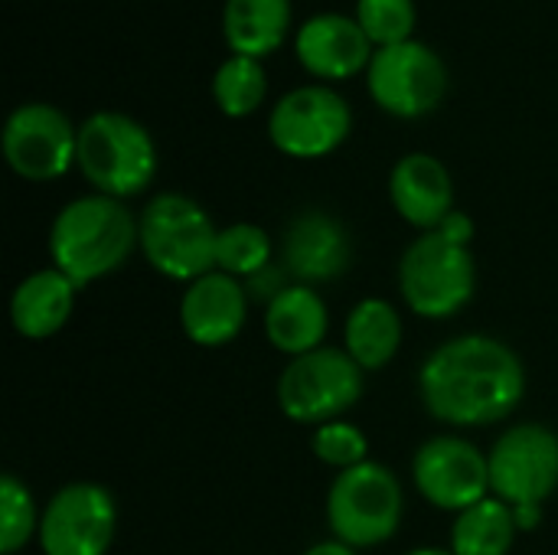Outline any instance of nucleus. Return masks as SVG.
Here are the masks:
<instances>
[{"mask_svg": "<svg viewBox=\"0 0 558 555\" xmlns=\"http://www.w3.org/2000/svg\"><path fill=\"white\" fill-rule=\"evenodd\" d=\"M350 128V101L337 88L317 82L291 88L268 114V134L288 157H324L347 141Z\"/></svg>", "mask_w": 558, "mask_h": 555, "instance_id": "1a4fd4ad", "label": "nucleus"}, {"mask_svg": "<svg viewBox=\"0 0 558 555\" xmlns=\"http://www.w3.org/2000/svg\"><path fill=\"white\" fill-rule=\"evenodd\" d=\"M311 448H314V455H317L324 464H330V468H337V471H350V468L369 461V458H366V455H369V442H366V435H363L356 425H350V422H327V425H317Z\"/></svg>", "mask_w": 558, "mask_h": 555, "instance_id": "bb28decb", "label": "nucleus"}, {"mask_svg": "<svg viewBox=\"0 0 558 555\" xmlns=\"http://www.w3.org/2000/svg\"><path fill=\"white\" fill-rule=\"evenodd\" d=\"M441 239H448V242H454V245H471V239H474V219L468 216V213H461V209H451L445 219H441V226L435 229Z\"/></svg>", "mask_w": 558, "mask_h": 555, "instance_id": "c85d7f7f", "label": "nucleus"}, {"mask_svg": "<svg viewBox=\"0 0 558 555\" xmlns=\"http://www.w3.org/2000/svg\"><path fill=\"white\" fill-rule=\"evenodd\" d=\"M412 474H415L418 494L438 510L464 514L474 504L490 497L487 455H481L464 438L441 435V438L425 442L415 455Z\"/></svg>", "mask_w": 558, "mask_h": 555, "instance_id": "ddd939ff", "label": "nucleus"}, {"mask_svg": "<svg viewBox=\"0 0 558 555\" xmlns=\"http://www.w3.org/2000/svg\"><path fill=\"white\" fill-rule=\"evenodd\" d=\"M118 527L114 500L98 484L62 487L39 517V546L46 555H105Z\"/></svg>", "mask_w": 558, "mask_h": 555, "instance_id": "f8f14e48", "label": "nucleus"}, {"mask_svg": "<svg viewBox=\"0 0 558 555\" xmlns=\"http://www.w3.org/2000/svg\"><path fill=\"white\" fill-rule=\"evenodd\" d=\"M291 26V0H226L222 33L232 52L265 56Z\"/></svg>", "mask_w": 558, "mask_h": 555, "instance_id": "412c9836", "label": "nucleus"}, {"mask_svg": "<svg viewBox=\"0 0 558 555\" xmlns=\"http://www.w3.org/2000/svg\"><path fill=\"white\" fill-rule=\"evenodd\" d=\"M353 262V242L340 219L324 209H307L291 219L281 242V268L298 285H327L347 275Z\"/></svg>", "mask_w": 558, "mask_h": 555, "instance_id": "4468645a", "label": "nucleus"}, {"mask_svg": "<svg viewBox=\"0 0 558 555\" xmlns=\"http://www.w3.org/2000/svg\"><path fill=\"white\" fill-rule=\"evenodd\" d=\"M294 49L298 59L324 79H347L369 65L373 59V39L366 36L363 23L356 13H337V10H320L307 16L298 33H294Z\"/></svg>", "mask_w": 558, "mask_h": 555, "instance_id": "dca6fc26", "label": "nucleus"}, {"mask_svg": "<svg viewBox=\"0 0 558 555\" xmlns=\"http://www.w3.org/2000/svg\"><path fill=\"white\" fill-rule=\"evenodd\" d=\"M134 245H141L137 219L121 200L105 193L65 203L49 229L52 265L72 278L78 291L118 272L131 258Z\"/></svg>", "mask_w": 558, "mask_h": 555, "instance_id": "f03ea898", "label": "nucleus"}, {"mask_svg": "<svg viewBox=\"0 0 558 555\" xmlns=\"http://www.w3.org/2000/svg\"><path fill=\"white\" fill-rule=\"evenodd\" d=\"M405 555H454L451 550L445 553V550H435V546H425V550H412V553H405Z\"/></svg>", "mask_w": 558, "mask_h": 555, "instance_id": "2f4dec72", "label": "nucleus"}, {"mask_svg": "<svg viewBox=\"0 0 558 555\" xmlns=\"http://www.w3.org/2000/svg\"><path fill=\"white\" fill-rule=\"evenodd\" d=\"M248 317V291L239 278L226 272H209L183 291L180 324L183 334L199 347H226L232 343Z\"/></svg>", "mask_w": 558, "mask_h": 555, "instance_id": "2eb2a0df", "label": "nucleus"}, {"mask_svg": "<svg viewBox=\"0 0 558 555\" xmlns=\"http://www.w3.org/2000/svg\"><path fill=\"white\" fill-rule=\"evenodd\" d=\"M271 239L265 229L252 226V222H235L219 229V242H216V268L248 281L252 275L265 272L271 265Z\"/></svg>", "mask_w": 558, "mask_h": 555, "instance_id": "b1692460", "label": "nucleus"}, {"mask_svg": "<svg viewBox=\"0 0 558 555\" xmlns=\"http://www.w3.org/2000/svg\"><path fill=\"white\" fill-rule=\"evenodd\" d=\"M356 20L373 43H402L415 26V0H356Z\"/></svg>", "mask_w": 558, "mask_h": 555, "instance_id": "a878e982", "label": "nucleus"}, {"mask_svg": "<svg viewBox=\"0 0 558 555\" xmlns=\"http://www.w3.org/2000/svg\"><path fill=\"white\" fill-rule=\"evenodd\" d=\"M327 523L333 540L350 550L383 546L402 523V487L379 461L340 471L327 494Z\"/></svg>", "mask_w": 558, "mask_h": 555, "instance_id": "39448f33", "label": "nucleus"}, {"mask_svg": "<svg viewBox=\"0 0 558 555\" xmlns=\"http://www.w3.org/2000/svg\"><path fill=\"white\" fill-rule=\"evenodd\" d=\"M474 285L477 268L471 249L454 245L438 232L415 239L399 262V291L405 304L428 321L458 314L474 298Z\"/></svg>", "mask_w": 558, "mask_h": 555, "instance_id": "423d86ee", "label": "nucleus"}, {"mask_svg": "<svg viewBox=\"0 0 558 555\" xmlns=\"http://www.w3.org/2000/svg\"><path fill=\"white\" fill-rule=\"evenodd\" d=\"M363 396V370L347 350L320 347L294 357L278 376V406L298 425H327Z\"/></svg>", "mask_w": 558, "mask_h": 555, "instance_id": "0eeeda50", "label": "nucleus"}, {"mask_svg": "<svg viewBox=\"0 0 558 555\" xmlns=\"http://www.w3.org/2000/svg\"><path fill=\"white\" fill-rule=\"evenodd\" d=\"M487 464L494 497L510 507L543 504L558 487V435L543 425H513L497 438Z\"/></svg>", "mask_w": 558, "mask_h": 555, "instance_id": "9b49d317", "label": "nucleus"}, {"mask_svg": "<svg viewBox=\"0 0 558 555\" xmlns=\"http://www.w3.org/2000/svg\"><path fill=\"white\" fill-rule=\"evenodd\" d=\"M304 555H356L350 546H343L340 540H330V543H317V546H311Z\"/></svg>", "mask_w": 558, "mask_h": 555, "instance_id": "7c9ffc66", "label": "nucleus"}, {"mask_svg": "<svg viewBox=\"0 0 558 555\" xmlns=\"http://www.w3.org/2000/svg\"><path fill=\"white\" fill-rule=\"evenodd\" d=\"M366 82L386 111L399 118H418L445 98L448 65L428 43L409 36L402 43L376 46L366 65Z\"/></svg>", "mask_w": 558, "mask_h": 555, "instance_id": "6e6552de", "label": "nucleus"}, {"mask_svg": "<svg viewBox=\"0 0 558 555\" xmlns=\"http://www.w3.org/2000/svg\"><path fill=\"white\" fill-rule=\"evenodd\" d=\"M347 353L353 357V363L366 373V370H383L402 343V321L396 314V307L383 298H366L360 301L350 317H347Z\"/></svg>", "mask_w": 558, "mask_h": 555, "instance_id": "aec40b11", "label": "nucleus"}, {"mask_svg": "<svg viewBox=\"0 0 558 555\" xmlns=\"http://www.w3.org/2000/svg\"><path fill=\"white\" fill-rule=\"evenodd\" d=\"M265 88H268V79H265L258 56L232 52L229 59L219 62V69L213 75V98L232 118L252 114L262 105Z\"/></svg>", "mask_w": 558, "mask_h": 555, "instance_id": "5701e85b", "label": "nucleus"}, {"mask_svg": "<svg viewBox=\"0 0 558 555\" xmlns=\"http://www.w3.org/2000/svg\"><path fill=\"white\" fill-rule=\"evenodd\" d=\"M392 206L415 229L435 232L441 219L454 209V183L448 167L425 150L405 154L389 173Z\"/></svg>", "mask_w": 558, "mask_h": 555, "instance_id": "f3484780", "label": "nucleus"}, {"mask_svg": "<svg viewBox=\"0 0 558 555\" xmlns=\"http://www.w3.org/2000/svg\"><path fill=\"white\" fill-rule=\"evenodd\" d=\"M78 170L114 200L150 186L157 173V144L150 131L124 111H95L78 124Z\"/></svg>", "mask_w": 558, "mask_h": 555, "instance_id": "7ed1b4c3", "label": "nucleus"}, {"mask_svg": "<svg viewBox=\"0 0 558 555\" xmlns=\"http://www.w3.org/2000/svg\"><path fill=\"white\" fill-rule=\"evenodd\" d=\"M75 285L59 268H43L23 278L10 298V321L20 337L46 340L65 327L75 307Z\"/></svg>", "mask_w": 558, "mask_h": 555, "instance_id": "a211bd4d", "label": "nucleus"}, {"mask_svg": "<svg viewBox=\"0 0 558 555\" xmlns=\"http://www.w3.org/2000/svg\"><path fill=\"white\" fill-rule=\"evenodd\" d=\"M418 389L438 422L481 429L517 412L526 393V370L497 337L468 334L448 340L425 360Z\"/></svg>", "mask_w": 558, "mask_h": 555, "instance_id": "f257e3e1", "label": "nucleus"}, {"mask_svg": "<svg viewBox=\"0 0 558 555\" xmlns=\"http://www.w3.org/2000/svg\"><path fill=\"white\" fill-rule=\"evenodd\" d=\"M513 507L500 497H487L471 510L458 514L451 527V553L454 555H507L517 540Z\"/></svg>", "mask_w": 558, "mask_h": 555, "instance_id": "4be33fe9", "label": "nucleus"}, {"mask_svg": "<svg viewBox=\"0 0 558 555\" xmlns=\"http://www.w3.org/2000/svg\"><path fill=\"white\" fill-rule=\"evenodd\" d=\"M78 154V128L49 101H26L3 124V157L26 180L62 177Z\"/></svg>", "mask_w": 558, "mask_h": 555, "instance_id": "9d476101", "label": "nucleus"}, {"mask_svg": "<svg viewBox=\"0 0 558 555\" xmlns=\"http://www.w3.org/2000/svg\"><path fill=\"white\" fill-rule=\"evenodd\" d=\"M513 523L520 533H533L543 523V504H520L513 507Z\"/></svg>", "mask_w": 558, "mask_h": 555, "instance_id": "c756f323", "label": "nucleus"}, {"mask_svg": "<svg viewBox=\"0 0 558 555\" xmlns=\"http://www.w3.org/2000/svg\"><path fill=\"white\" fill-rule=\"evenodd\" d=\"M284 268H275V265H268L265 272H258V275H252L248 281H245V291H248V301H265V307L288 288L284 285Z\"/></svg>", "mask_w": 558, "mask_h": 555, "instance_id": "cd10ccee", "label": "nucleus"}, {"mask_svg": "<svg viewBox=\"0 0 558 555\" xmlns=\"http://www.w3.org/2000/svg\"><path fill=\"white\" fill-rule=\"evenodd\" d=\"M327 304L307 285H288L265 307V334L268 343L284 357H304L324 347L327 337Z\"/></svg>", "mask_w": 558, "mask_h": 555, "instance_id": "6ab92c4d", "label": "nucleus"}, {"mask_svg": "<svg viewBox=\"0 0 558 555\" xmlns=\"http://www.w3.org/2000/svg\"><path fill=\"white\" fill-rule=\"evenodd\" d=\"M33 533H39V517H36L29 487L16 481L13 474H3L0 478V553H20L33 540Z\"/></svg>", "mask_w": 558, "mask_h": 555, "instance_id": "393cba45", "label": "nucleus"}, {"mask_svg": "<svg viewBox=\"0 0 558 555\" xmlns=\"http://www.w3.org/2000/svg\"><path fill=\"white\" fill-rule=\"evenodd\" d=\"M137 232L154 272L173 281H196L216 272L219 229L196 200L183 193H157L144 206Z\"/></svg>", "mask_w": 558, "mask_h": 555, "instance_id": "20e7f679", "label": "nucleus"}]
</instances>
